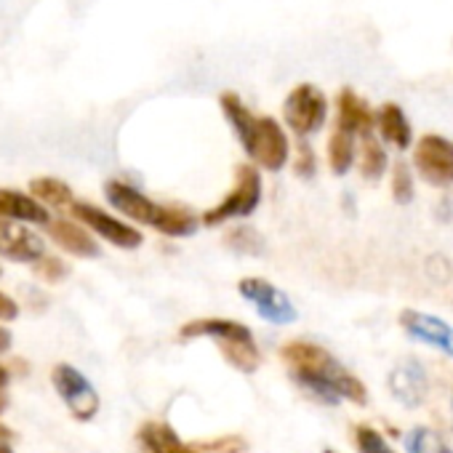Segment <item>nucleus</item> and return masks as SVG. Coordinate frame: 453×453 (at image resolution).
<instances>
[{"label": "nucleus", "instance_id": "15", "mask_svg": "<svg viewBox=\"0 0 453 453\" xmlns=\"http://www.w3.org/2000/svg\"><path fill=\"white\" fill-rule=\"evenodd\" d=\"M336 128L352 136H371L376 128V112H371L352 88H342L336 94Z\"/></svg>", "mask_w": 453, "mask_h": 453}, {"label": "nucleus", "instance_id": "25", "mask_svg": "<svg viewBox=\"0 0 453 453\" xmlns=\"http://www.w3.org/2000/svg\"><path fill=\"white\" fill-rule=\"evenodd\" d=\"M392 197L397 205H408L413 200V173L403 160H397L392 168Z\"/></svg>", "mask_w": 453, "mask_h": 453}, {"label": "nucleus", "instance_id": "18", "mask_svg": "<svg viewBox=\"0 0 453 453\" xmlns=\"http://www.w3.org/2000/svg\"><path fill=\"white\" fill-rule=\"evenodd\" d=\"M139 440L150 453H195L176 432L173 426L163 421H147L139 429Z\"/></svg>", "mask_w": 453, "mask_h": 453}, {"label": "nucleus", "instance_id": "14", "mask_svg": "<svg viewBox=\"0 0 453 453\" xmlns=\"http://www.w3.org/2000/svg\"><path fill=\"white\" fill-rule=\"evenodd\" d=\"M46 230H49L51 241L62 251H67V254H73L78 259H96L102 254L96 238L91 235V230H86L81 221H73V219H51L46 224Z\"/></svg>", "mask_w": 453, "mask_h": 453}, {"label": "nucleus", "instance_id": "4", "mask_svg": "<svg viewBox=\"0 0 453 453\" xmlns=\"http://www.w3.org/2000/svg\"><path fill=\"white\" fill-rule=\"evenodd\" d=\"M262 203V173L257 165L243 163L235 168V187L224 195V200L213 208H208L203 213V224L205 226H219L230 219H243L251 216Z\"/></svg>", "mask_w": 453, "mask_h": 453}, {"label": "nucleus", "instance_id": "17", "mask_svg": "<svg viewBox=\"0 0 453 453\" xmlns=\"http://www.w3.org/2000/svg\"><path fill=\"white\" fill-rule=\"evenodd\" d=\"M376 131L381 136V142L392 144L395 150H408L411 142H413V131H411V123L403 112L400 104L395 102H387L376 110Z\"/></svg>", "mask_w": 453, "mask_h": 453}, {"label": "nucleus", "instance_id": "26", "mask_svg": "<svg viewBox=\"0 0 453 453\" xmlns=\"http://www.w3.org/2000/svg\"><path fill=\"white\" fill-rule=\"evenodd\" d=\"M33 273L43 280V283H62L67 275H70V265L59 257H51L46 254L43 259H38L33 265Z\"/></svg>", "mask_w": 453, "mask_h": 453}, {"label": "nucleus", "instance_id": "10", "mask_svg": "<svg viewBox=\"0 0 453 453\" xmlns=\"http://www.w3.org/2000/svg\"><path fill=\"white\" fill-rule=\"evenodd\" d=\"M413 165L432 187L453 184V142L440 134H426L413 147Z\"/></svg>", "mask_w": 453, "mask_h": 453}, {"label": "nucleus", "instance_id": "21", "mask_svg": "<svg viewBox=\"0 0 453 453\" xmlns=\"http://www.w3.org/2000/svg\"><path fill=\"white\" fill-rule=\"evenodd\" d=\"M387 165H389V157H387L384 144L373 134L363 136V144H360V173H363V179L379 181L387 173Z\"/></svg>", "mask_w": 453, "mask_h": 453}, {"label": "nucleus", "instance_id": "20", "mask_svg": "<svg viewBox=\"0 0 453 453\" xmlns=\"http://www.w3.org/2000/svg\"><path fill=\"white\" fill-rule=\"evenodd\" d=\"M355 155H357L355 136L336 128V131L331 134V139H328V165H331L334 176L349 173V168L355 165Z\"/></svg>", "mask_w": 453, "mask_h": 453}, {"label": "nucleus", "instance_id": "27", "mask_svg": "<svg viewBox=\"0 0 453 453\" xmlns=\"http://www.w3.org/2000/svg\"><path fill=\"white\" fill-rule=\"evenodd\" d=\"M296 173L302 179H312L315 171H318V157H315V150L310 147V142H299V150H296V163H294Z\"/></svg>", "mask_w": 453, "mask_h": 453}, {"label": "nucleus", "instance_id": "5", "mask_svg": "<svg viewBox=\"0 0 453 453\" xmlns=\"http://www.w3.org/2000/svg\"><path fill=\"white\" fill-rule=\"evenodd\" d=\"M283 118H286V126L299 139H307V136L318 134L326 126V120H328V99L318 86L302 83L286 96Z\"/></svg>", "mask_w": 453, "mask_h": 453}, {"label": "nucleus", "instance_id": "34", "mask_svg": "<svg viewBox=\"0 0 453 453\" xmlns=\"http://www.w3.org/2000/svg\"><path fill=\"white\" fill-rule=\"evenodd\" d=\"M0 453H14V450H12V445H0Z\"/></svg>", "mask_w": 453, "mask_h": 453}, {"label": "nucleus", "instance_id": "7", "mask_svg": "<svg viewBox=\"0 0 453 453\" xmlns=\"http://www.w3.org/2000/svg\"><path fill=\"white\" fill-rule=\"evenodd\" d=\"M70 211L86 226V230H91L94 235H99L102 241H107L115 249L134 251V249H139L144 243V235L136 230V226H131L128 221H120L118 216L102 211L94 203H75Z\"/></svg>", "mask_w": 453, "mask_h": 453}, {"label": "nucleus", "instance_id": "37", "mask_svg": "<svg viewBox=\"0 0 453 453\" xmlns=\"http://www.w3.org/2000/svg\"><path fill=\"white\" fill-rule=\"evenodd\" d=\"M0 275H4V270H0Z\"/></svg>", "mask_w": 453, "mask_h": 453}, {"label": "nucleus", "instance_id": "8", "mask_svg": "<svg viewBox=\"0 0 453 453\" xmlns=\"http://www.w3.org/2000/svg\"><path fill=\"white\" fill-rule=\"evenodd\" d=\"M243 150H246V155L259 168L273 171V173L283 171L286 163H288V157H291V142H288L283 126L275 118H270V115H262L257 120V128L251 134V142Z\"/></svg>", "mask_w": 453, "mask_h": 453}, {"label": "nucleus", "instance_id": "11", "mask_svg": "<svg viewBox=\"0 0 453 453\" xmlns=\"http://www.w3.org/2000/svg\"><path fill=\"white\" fill-rule=\"evenodd\" d=\"M400 328L411 339H416V342H421V344H426V347H432V349H437V352H442L448 357H453V326L445 323L442 318L426 315V312H418V310H403L400 312Z\"/></svg>", "mask_w": 453, "mask_h": 453}, {"label": "nucleus", "instance_id": "3", "mask_svg": "<svg viewBox=\"0 0 453 453\" xmlns=\"http://www.w3.org/2000/svg\"><path fill=\"white\" fill-rule=\"evenodd\" d=\"M181 339H213L219 344V352L224 360L230 363L241 373H257L262 355L254 339V331L243 323L226 320V318H203V320H189L179 331Z\"/></svg>", "mask_w": 453, "mask_h": 453}, {"label": "nucleus", "instance_id": "35", "mask_svg": "<svg viewBox=\"0 0 453 453\" xmlns=\"http://www.w3.org/2000/svg\"><path fill=\"white\" fill-rule=\"evenodd\" d=\"M323 453H336V450H334V448H326V450H323Z\"/></svg>", "mask_w": 453, "mask_h": 453}, {"label": "nucleus", "instance_id": "24", "mask_svg": "<svg viewBox=\"0 0 453 453\" xmlns=\"http://www.w3.org/2000/svg\"><path fill=\"white\" fill-rule=\"evenodd\" d=\"M355 445L357 453H397L379 429H373L371 424H360L355 426Z\"/></svg>", "mask_w": 453, "mask_h": 453}, {"label": "nucleus", "instance_id": "13", "mask_svg": "<svg viewBox=\"0 0 453 453\" xmlns=\"http://www.w3.org/2000/svg\"><path fill=\"white\" fill-rule=\"evenodd\" d=\"M0 254L22 265H35L46 257V243L27 224L0 219Z\"/></svg>", "mask_w": 453, "mask_h": 453}, {"label": "nucleus", "instance_id": "28", "mask_svg": "<svg viewBox=\"0 0 453 453\" xmlns=\"http://www.w3.org/2000/svg\"><path fill=\"white\" fill-rule=\"evenodd\" d=\"M17 315H19V304L9 296V294H4L0 291V320H17Z\"/></svg>", "mask_w": 453, "mask_h": 453}, {"label": "nucleus", "instance_id": "32", "mask_svg": "<svg viewBox=\"0 0 453 453\" xmlns=\"http://www.w3.org/2000/svg\"><path fill=\"white\" fill-rule=\"evenodd\" d=\"M9 381H12L9 368H6V365H0V389H6V387H9Z\"/></svg>", "mask_w": 453, "mask_h": 453}, {"label": "nucleus", "instance_id": "33", "mask_svg": "<svg viewBox=\"0 0 453 453\" xmlns=\"http://www.w3.org/2000/svg\"><path fill=\"white\" fill-rule=\"evenodd\" d=\"M6 408H9V392H6V389H0V416L6 413Z\"/></svg>", "mask_w": 453, "mask_h": 453}, {"label": "nucleus", "instance_id": "6", "mask_svg": "<svg viewBox=\"0 0 453 453\" xmlns=\"http://www.w3.org/2000/svg\"><path fill=\"white\" fill-rule=\"evenodd\" d=\"M238 291L254 307V312L270 326H291L299 318V312H296L294 302L288 299V294L280 291L278 286H273L265 278H243Z\"/></svg>", "mask_w": 453, "mask_h": 453}, {"label": "nucleus", "instance_id": "31", "mask_svg": "<svg viewBox=\"0 0 453 453\" xmlns=\"http://www.w3.org/2000/svg\"><path fill=\"white\" fill-rule=\"evenodd\" d=\"M12 442H14V429L0 424V445H12Z\"/></svg>", "mask_w": 453, "mask_h": 453}, {"label": "nucleus", "instance_id": "29", "mask_svg": "<svg viewBox=\"0 0 453 453\" xmlns=\"http://www.w3.org/2000/svg\"><path fill=\"white\" fill-rule=\"evenodd\" d=\"M437 216L442 219V221H448V219H453V203H450V197H445L440 205H437Z\"/></svg>", "mask_w": 453, "mask_h": 453}, {"label": "nucleus", "instance_id": "9", "mask_svg": "<svg viewBox=\"0 0 453 453\" xmlns=\"http://www.w3.org/2000/svg\"><path fill=\"white\" fill-rule=\"evenodd\" d=\"M51 384L57 389V395L65 400V405L70 408V413L78 421H91L99 413V395L94 389V384L70 363H59L51 371Z\"/></svg>", "mask_w": 453, "mask_h": 453}, {"label": "nucleus", "instance_id": "16", "mask_svg": "<svg viewBox=\"0 0 453 453\" xmlns=\"http://www.w3.org/2000/svg\"><path fill=\"white\" fill-rule=\"evenodd\" d=\"M0 219L19 221V224H43L46 226L54 216L33 195H25V192L9 189V187H0Z\"/></svg>", "mask_w": 453, "mask_h": 453}, {"label": "nucleus", "instance_id": "36", "mask_svg": "<svg viewBox=\"0 0 453 453\" xmlns=\"http://www.w3.org/2000/svg\"><path fill=\"white\" fill-rule=\"evenodd\" d=\"M450 413H453V400H450Z\"/></svg>", "mask_w": 453, "mask_h": 453}, {"label": "nucleus", "instance_id": "1", "mask_svg": "<svg viewBox=\"0 0 453 453\" xmlns=\"http://www.w3.org/2000/svg\"><path fill=\"white\" fill-rule=\"evenodd\" d=\"M280 357L286 360L294 384L299 389L310 392L323 405L336 408L342 400L355 403V405H365L368 403L365 384L352 371H347L320 344H312V342H288L280 349Z\"/></svg>", "mask_w": 453, "mask_h": 453}, {"label": "nucleus", "instance_id": "22", "mask_svg": "<svg viewBox=\"0 0 453 453\" xmlns=\"http://www.w3.org/2000/svg\"><path fill=\"white\" fill-rule=\"evenodd\" d=\"M405 450L408 453H453L450 445L442 440V434L434 432L432 426H413L405 434Z\"/></svg>", "mask_w": 453, "mask_h": 453}, {"label": "nucleus", "instance_id": "30", "mask_svg": "<svg viewBox=\"0 0 453 453\" xmlns=\"http://www.w3.org/2000/svg\"><path fill=\"white\" fill-rule=\"evenodd\" d=\"M12 349V331L0 326V355Z\"/></svg>", "mask_w": 453, "mask_h": 453}, {"label": "nucleus", "instance_id": "23", "mask_svg": "<svg viewBox=\"0 0 453 453\" xmlns=\"http://www.w3.org/2000/svg\"><path fill=\"white\" fill-rule=\"evenodd\" d=\"M226 246L243 257H259L265 251V241L254 226H238V230H233L226 235Z\"/></svg>", "mask_w": 453, "mask_h": 453}, {"label": "nucleus", "instance_id": "2", "mask_svg": "<svg viewBox=\"0 0 453 453\" xmlns=\"http://www.w3.org/2000/svg\"><path fill=\"white\" fill-rule=\"evenodd\" d=\"M104 197L118 213L128 216L136 224L152 226V230H157L165 238H189L197 233V216L189 208L155 203L142 189L120 179H110L104 184Z\"/></svg>", "mask_w": 453, "mask_h": 453}, {"label": "nucleus", "instance_id": "19", "mask_svg": "<svg viewBox=\"0 0 453 453\" xmlns=\"http://www.w3.org/2000/svg\"><path fill=\"white\" fill-rule=\"evenodd\" d=\"M30 195L46 205V208H73L75 205V197H73V189L67 181L57 179V176H41V179H33L30 181Z\"/></svg>", "mask_w": 453, "mask_h": 453}, {"label": "nucleus", "instance_id": "12", "mask_svg": "<svg viewBox=\"0 0 453 453\" xmlns=\"http://www.w3.org/2000/svg\"><path fill=\"white\" fill-rule=\"evenodd\" d=\"M389 392L392 397L405 405V408H418L426 400L429 392V379H426V368L421 365V360L416 357H405L400 360L392 371H389Z\"/></svg>", "mask_w": 453, "mask_h": 453}]
</instances>
